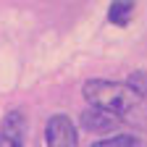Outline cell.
Wrapping results in <instances>:
<instances>
[{"mask_svg": "<svg viewBox=\"0 0 147 147\" xmlns=\"http://www.w3.org/2000/svg\"><path fill=\"white\" fill-rule=\"evenodd\" d=\"M134 8H137L134 0H110V5H108V24L129 26L131 18H134Z\"/></svg>", "mask_w": 147, "mask_h": 147, "instance_id": "5", "label": "cell"}, {"mask_svg": "<svg viewBox=\"0 0 147 147\" xmlns=\"http://www.w3.org/2000/svg\"><path fill=\"white\" fill-rule=\"evenodd\" d=\"M82 95L92 108H102L118 118L131 116L134 110L144 102L139 92H134L126 82H110V79H89L82 87Z\"/></svg>", "mask_w": 147, "mask_h": 147, "instance_id": "1", "label": "cell"}, {"mask_svg": "<svg viewBox=\"0 0 147 147\" xmlns=\"http://www.w3.org/2000/svg\"><path fill=\"white\" fill-rule=\"evenodd\" d=\"M121 121L123 118L108 113V110H102V108H87V110H82V116H79V126L84 129V131H92V134L113 131Z\"/></svg>", "mask_w": 147, "mask_h": 147, "instance_id": "4", "label": "cell"}, {"mask_svg": "<svg viewBox=\"0 0 147 147\" xmlns=\"http://www.w3.org/2000/svg\"><path fill=\"white\" fill-rule=\"evenodd\" d=\"M89 147H139V139L134 134H116V137H108V139H97Z\"/></svg>", "mask_w": 147, "mask_h": 147, "instance_id": "6", "label": "cell"}, {"mask_svg": "<svg viewBox=\"0 0 147 147\" xmlns=\"http://www.w3.org/2000/svg\"><path fill=\"white\" fill-rule=\"evenodd\" d=\"M26 139V116L21 110H8L0 123V147H24Z\"/></svg>", "mask_w": 147, "mask_h": 147, "instance_id": "3", "label": "cell"}, {"mask_svg": "<svg viewBox=\"0 0 147 147\" xmlns=\"http://www.w3.org/2000/svg\"><path fill=\"white\" fill-rule=\"evenodd\" d=\"M45 144L47 147H79L76 126L66 113H55L45 123Z\"/></svg>", "mask_w": 147, "mask_h": 147, "instance_id": "2", "label": "cell"}, {"mask_svg": "<svg viewBox=\"0 0 147 147\" xmlns=\"http://www.w3.org/2000/svg\"><path fill=\"white\" fill-rule=\"evenodd\" d=\"M126 84L131 87L134 92H139L142 97H147V74H144V71H134L131 76L126 79Z\"/></svg>", "mask_w": 147, "mask_h": 147, "instance_id": "7", "label": "cell"}]
</instances>
